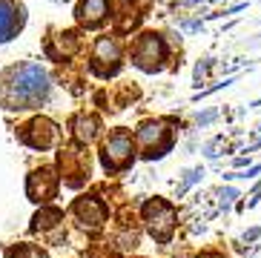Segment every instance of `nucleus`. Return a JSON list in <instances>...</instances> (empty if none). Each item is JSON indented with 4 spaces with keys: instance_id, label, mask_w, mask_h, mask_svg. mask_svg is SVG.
<instances>
[{
    "instance_id": "nucleus-9",
    "label": "nucleus",
    "mask_w": 261,
    "mask_h": 258,
    "mask_svg": "<svg viewBox=\"0 0 261 258\" xmlns=\"http://www.w3.org/2000/svg\"><path fill=\"white\" fill-rule=\"evenodd\" d=\"M17 138H20L26 146H32V149H49V146L58 144L61 129H58L55 121H49V118H32V121L17 132Z\"/></svg>"
},
{
    "instance_id": "nucleus-7",
    "label": "nucleus",
    "mask_w": 261,
    "mask_h": 258,
    "mask_svg": "<svg viewBox=\"0 0 261 258\" xmlns=\"http://www.w3.org/2000/svg\"><path fill=\"white\" fill-rule=\"evenodd\" d=\"M121 61H123V46L118 38H103L95 40L92 46V58H89V69H92L98 78H112L118 75V69H121Z\"/></svg>"
},
{
    "instance_id": "nucleus-13",
    "label": "nucleus",
    "mask_w": 261,
    "mask_h": 258,
    "mask_svg": "<svg viewBox=\"0 0 261 258\" xmlns=\"http://www.w3.org/2000/svg\"><path fill=\"white\" fill-rule=\"evenodd\" d=\"M100 129H103V123H100V118L92 112H77L75 118H72V138L84 146L92 144L95 138L100 135Z\"/></svg>"
},
{
    "instance_id": "nucleus-2",
    "label": "nucleus",
    "mask_w": 261,
    "mask_h": 258,
    "mask_svg": "<svg viewBox=\"0 0 261 258\" xmlns=\"http://www.w3.org/2000/svg\"><path fill=\"white\" fill-rule=\"evenodd\" d=\"M135 152H138V146H135V138H132L129 129H123V126L112 129L109 138L103 141V146H100L103 169L107 172H123L135 161Z\"/></svg>"
},
{
    "instance_id": "nucleus-3",
    "label": "nucleus",
    "mask_w": 261,
    "mask_h": 258,
    "mask_svg": "<svg viewBox=\"0 0 261 258\" xmlns=\"http://www.w3.org/2000/svg\"><path fill=\"white\" fill-rule=\"evenodd\" d=\"M175 141V129L169 121H144L135 132V146H138L141 158H158L172 146Z\"/></svg>"
},
{
    "instance_id": "nucleus-14",
    "label": "nucleus",
    "mask_w": 261,
    "mask_h": 258,
    "mask_svg": "<svg viewBox=\"0 0 261 258\" xmlns=\"http://www.w3.org/2000/svg\"><path fill=\"white\" fill-rule=\"evenodd\" d=\"M61 221H63V210H58V207H43V210L32 218V229L49 233V229H55Z\"/></svg>"
},
{
    "instance_id": "nucleus-6",
    "label": "nucleus",
    "mask_w": 261,
    "mask_h": 258,
    "mask_svg": "<svg viewBox=\"0 0 261 258\" xmlns=\"http://www.w3.org/2000/svg\"><path fill=\"white\" fill-rule=\"evenodd\" d=\"M129 61L135 63L144 72H158L164 69V61H167V46H164L161 35L155 32H144L132 40L129 46Z\"/></svg>"
},
{
    "instance_id": "nucleus-5",
    "label": "nucleus",
    "mask_w": 261,
    "mask_h": 258,
    "mask_svg": "<svg viewBox=\"0 0 261 258\" xmlns=\"http://www.w3.org/2000/svg\"><path fill=\"white\" fill-rule=\"evenodd\" d=\"M175 224H178V213L175 207L164 201V198H152V201H146L144 204V227L149 229V236L155 241L167 244L175 233Z\"/></svg>"
},
{
    "instance_id": "nucleus-1",
    "label": "nucleus",
    "mask_w": 261,
    "mask_h": 258,
    "mask_svg": "<svg viewBox=\"0 0 261 258\" xmlns=\"http://www.w3.org/2000/svg\"><path fill=\"white\" fill-rule=\"evenodd\" d=\"M49 98V75L38 63H17L0 75V107L12 112L35 109Z\"/></svg>"
},
{
    "instance_id": "nucleus-4",
    "label": "nucleus",
    "mask_w": 261,
    "mask_h": 258,
    "mask_svg": "<svg viewBox=\"0 0 261 258\" xmlns=\"http://www.w3.org/2000/svg\"><path fill=\"white\" fill-rule=\"evenodd\" d=\"M58 169H61V181L72 190H77L81 184L89 181V172H92V158L86 152L84 144L77 146H63L61 155H58Z\"/></svg>"
},
{
    "instance_id": "nucleus-11",
    "label": "nucleus",
    "mask_w": 261,
    "mask_h": 258,
    "mask_svg": "<svg viewBox=\"0 0 261 258\" xmlns=\"http://www.w3.org/2000/svg\"><path fill=\"white\" fill-rule=\"evenodd\" d=\"M26 23V12L20 3L15 0H0V43H6L23 29Z\"/></svg>"
},
{
    "instance_id": "nucleus-16",
    "label": "nucleus",
    "mask_w": 261,
    "mask_h": 258,
    "mask_svg": "<svg viewBox=\"0 0 261 258\" xmlns=\"http://www.w3.org/2000/svg\"><path fill=\"white\" fill-rule=\"evenodd\" d=\"M198 258H224L221 252H215V250H207V252H201Z\"/></svg>"
},
{
    "instance_id": "nucleus-15",
    "label": "nucleus",
    "mask_w": 261,
    "mask_h": 258,
    "mask_svg": "<svg viewBox=\"0 0 261 258\" xmlns=\"http://www.w3.org/2000/svg\"><path fill=\"white\" fill-rule=\"evenodd\" d=\"M6 258H49L38 244H15L6 250Z\"/></svg>"
},
{
    "instance_id": "nucleus-8",
    "label": "nucleus",
    "mask_w": 261,
    "mask_h": 258,
    "mask_svg": "<svg viewBox=\"0 0 261 258\" xmlns=\"http://www.w3.org/2000/svg\"><path fill=\"white\" fill-rule=\"evenodd\" d=\"M69 213H72V221H75L81 229H86V233H98V229L109 221V210L98 195L75 198V204H72Z\"/></svg>"
},
{
    "instance_id": "nucleus-12",
    "label": "nucleus",
    "mask_w": 261,
    "mask_h": 258,
    "mask_svg": "<svg viewBox=\"0 0 261 258\" xmlns=\"http://www.w3.org/2000/svg\"><path fill=\"white\" fill-rule=\"evenodd\" d=\"M109 12H112V0H81L75 9V17L86 29H98L107 23Z\"/></svg>"
},
{
    "instance_id": "nucleus-10",
    "label": "nucleus",
    "mask_w": 261,
    "mask_h": 258,
    "mask_svg": "<svg viewBox=\"0 0 261 258\" xmlns=\"http://www.w3.org/2000/svg\"><path fill=\"white\" fill-rule=\"evenodd\" d=\"M58 187H61L58 169L40 167L29 175V181H26V195H29V201H35V204H49V201L58 195Z\"/></svg>"
}]
</instances>
